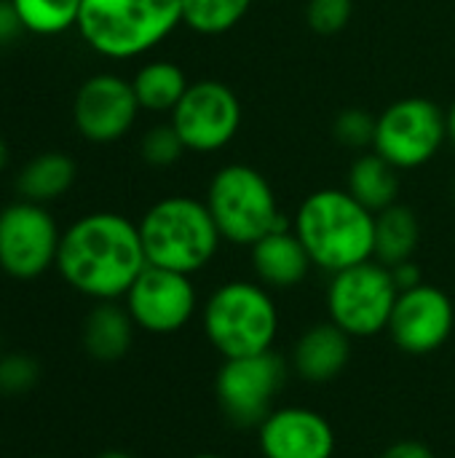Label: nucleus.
Instances as JSON below:
<instances>
[{
    "mask_svg": "<svg viewBox=\"0 0 455 458\" xmlns=\"http://www.w3.org/2000/svg\"><path fill=\"white\" fill-rule=\"evenodd\" d=\"M185 142L180 140L177 129L169 123H158V126H150L142 140H139V156L147 166L153 169H169L174 166L182 156H185Z\"/></svg>",
    "mask_w": 455,
    "mask_h": 458,
    "instance_id": "obj_25",
    "label": "nucleus"
},
{
    "mask_svg": "<svg viewBox=\"0 0 455 458\" xmlns=\"http://www.w3.org/2000/svg\"><path fill=\"white\" fill-rule=\"evenodd\" d=\"M354 13V0H308L306 21L316 35H338L349 27Z\"/></svg>",
    "mask_w": 455,
    "mask_h": 458,
    "instance_id": "obj_27",
    "label": "nucleus"
},
{
    "mask_svg": "<svg viewBox=\"0 0 455 458\" xmlns=\"http://www.w3.org/2000/svg\"><path fill=\"white\" fill-rule=\"evenodd\" d=\"M351 341L354 338L346 335L335 322H316L298 335L290 352V368L306 384H330L349 368Z\"/></svg>",
    "mask_w": 455,
    "mask_h": 458,
    "instance_id": "obj_16",
    "label": "nucleus"
},
{
    "mask_svg": "<svg viewBox=\"0 0 455 458\" xmlns=\"http://www.w3.org/2000/svg\"><path fill=\"white\" fill-rule=\"evenodd\" d=\"M252 0H182V24L198 35H225L249 11Z\"/></svg>",
    "mask_w": 455,
    "mask_h": 458,
    "instance_id": "obj_24",
    "label": "nucleus"
},
{
    "mask_svg": "<svg viewBox=\"0 0 455 458\" xmlns=\"http://www.w3.org/2000/svg\"><path fill=\"white\" fill-rule=\"evenodd\" d=\"M62 231L54 215L35 201H16L0 209V271L29 282L56 266Z\"/></svg>",
    "mask_w": 455,
    "mask_h": 458,
    "instance_id": "obj_10",
    "label": "nucleus"
},
{
    "mask_svg": "<svg viewBox=\"0 0 455 458\" xmlns=\"http://www.w3.org/2000/svg\"><path fill=\"white\" fill-rule=\"evenodd\" d=\"M346 191L362 204L367 207L373 215L389 209L392 204H397L400 199V177L397 169L378 156L375 150L359 153L349 169V180H346Z\"/></svg>",
    "mask_w": 455,
    "mask_h": 458,
    "instance_id": "obj_19",
    "label": "nucleus"
},
{
    "mask_svg": "<svg viewBox=\"0 0 455 458\" xmlns=\"http://www.w3.org/2000/svg\"><path fill=\"white\" fill-rule=\"evenodd\" d=\"M418 242H421V225L410 207L397 201L389 209L375 215L373 260L383 263L386 268L413 260Z\"/></svg>",
    "mask_w": 455,
    "mask_h": 458,
    "instance_id": "obj_21",
    "label": "nucleus"
},
{
    "mask_svg": "<svg viewBox=\"0 0 455 458\" xmlns=\"http://www.w3.org/2000/svg\"><path fill=\"white\" fill-rule=\"evenodd\" d=\"M182 24V0H83L78 32L105 59H137Z\"/></svg>",
    "mask_w": 455,
    "mask_h": 458,
    "instance_id": "obj_4",
    "label": "nucleus"
},
{
    "mask_svg": "<svg viewBox=\"0 0 455 458\" xmlns=\"http://www.w3.org/2000/svg\"><path fill=\"white\" fill-rule=\"evenodd\" d=\"M190 458H228V456H220V454H196V456Z\"/></svg>",
    "mask_w": 455,
    "mask_h": 458,
    "instance_id": "obj_35",
    "label": "nucleus"
},
{
    "mask_svg": "<svg viewBox=\"0 0 455 458\" xmlns=\"http://www.w3.org/2000/svg\"><path fill=\"white\" fill-rule=\"evenodd\" d=\"M392 276H394V284H397L400 293H402V290H410V287H418V284L424 282L421 268H418L416 260H405V263H400V266H392Z\"/></svg>",
    "mask_w": 455,
    "mask_h": 458,
    "instance_id": "obj_31",
    "label": "nucleus"
},
{
    "mask_svg": "<svg viewBox=\"0 0 455 458\" xmlns=\"http://www.w3.org/2000/svg\"><path fill=\"white\" fill-rule=\"evenodd\" d=\"M97 458H134L131 454H123V451H107V454H102V456Z\"/></svg>",
    "mask_w": 455,
    "mask_h": 458,
    "instance_id": "obj_34",
    "label": "nucleus"
},
{
    "mask_svg": "<svg viewBox=\"0 0 455 458\" xmlns=\"http://www.w3.org/2000/svg\"><path fill=\"white\" fill-rule=\"evenodd\" d=\"M139 110L142 107L131 81L115 72H97L75 91L72 123L83 140L94 145H110L131 131Z\"/></svg>",
    "mask_w": 455,
    "mask_h": 458,
    "instance_id": "obj_13",
    "label": "nucleus"
},
{
    "mask_svg": "<svg viewBox=\"0 0 455 458\" xmlns=\"http://www.w3.org/2000/svg\"><path fill=\"white\" fill-rule=\"evenodd\" d=\"M147 268L139 225L118 212H91L62 231L56 271L91 301H123Z\"/></svg>",
    "mask_w": 455,
    "mask_h": 458,
    "instance_id": "obj_1",
    "label": "nucleus"
},
{
    "mask_svg": "<svg viewBox=\"0 0 455 458\" xmlns=\"http://www.w3.org/2000/svg\"><path fill=\"white\" fill-rule=\"evenodd\" d=\"M397 284L392 268L378 260H365L338 274H330L324 293L330 322H335L354 341L375 338L389 330L397 303Z\"/></svg>",
    "mask_w": 455,
    "mask_h": 458,
    "instance_id": "obj_7",
    "label": "nucleus"
},
{
    "mask_svg": "<svg viewBox=\"0 0 455 458\" xmlns=\"http://www.w3.org/2000/svg\"><path fill=\"white\" fill-rule=\"evenodd\" d=\"M335 445L330 419L306 405H276L257 427L263 458H333Z\"/></svg>",
    "mask_w": 455,
    "mask_h": 458,
    "instance_id": "obj_15",
    "label": "nucleus"
},
{
    "mask_svg": "<svg viewBox=\"0 0 455 458\" xmlns=\"http://www.w3.org/2000/svg\"><path fill=\"white\" fill-rule=\"evenodd\" d=\"M137 225L147 266L188 276L204 271L223 244L206 201L193 196H166L156 201Z\"/></svg>",
    "mask_w": 455,
    "mask_h": 458,
    "instance_id": "obj_5",
    "label": "nucleus"
},
{
    "mask_svg": "<svg viewBox=\"0 0 455 458\" xmlns=\"http://www.w3.org/2000/svg\"><path fill=\"white\" fill-rule=\"evenodd\" d=\"M378 458H434L432 448H426L418 440H400L394 445H389Z\"/></svg>",
    "mask_w": 455,
    "mask_h": 458,
    "instance_id": "obj_30",
    "label": "nucleus"
},
{
    "mask_svg": "<svg viewBox=\"0 0 455 458\" xmlns=\"http://www.w3.org/2000/svg\"><path fill=\"white\" fill-rule=\"evenodd\" d=\"M0 349H3V333H0Z\"/></svg>",
    "mask_w": 455,
    "mask_h": 458,
    "instance_id": "obj_36",
    "label": "nucleus"
},
{
    "mask_svg": "<svg viewBox=\"0 0 455 458\" xmlns=\"http://www.w3.org/2000/svg\"><path fill=\"white\" fill-rule=\"evenodd\" d=\"M445 115H448V140L455 145V102L451 105V110Z\"/></svg>",
    "mask_w": 455,
    "mask_h": 458,
    "instance_id": "obj_32",
    "label": "nucleus"
},
{
    "mask_svg": "<svg viewBox=\"0 0 455 458\" xmlns=\"http://www.w3.org/2000/svg\"><path fill=\"white\" fill-rule=\"evenodd\" d=\"M38 362L27 354H0V394H24L38 384Z\"/></svg>",
    "mask_w": 455,
    "mask_h": 458,
    "instance_id": "obj_28",
    "label": "nucleus"
},
{
    "mask_svg": "<svg viewBox=\"0 0 455 458\" xmlns=\"http://www.w3.org/2000/svg\"><path fill=\"white\" fill-rule=\"evenodd\" d=\"M279 327V306L257 279L223 282L201 306V330L223 360L274 352Z\"/></svg>",
    "mask_w": 455,
    "mask_h": 458,
    "instance_id": "obj_3",
    "label": "nucleus"
},
{
    "mask_svg": "<svg viewBox=\"0 0 455 458\" xmlns=\"http://www.w3.org/2000/svg\"><path fill=\"white\" fill-rule=\"evenodd\" d=\"M24 32L51 38L78 27L83 0H11Z\"/></svg>",
    "mask_w": 455,
    "mask_h": 458,
    "instance_id": "obj_23",
    "label": "nucleus"
},
{
    "mask_svg": "<svg viewBox=\"0 0 455 458\" xmlns=\"http://www.w3.org/2000/svg\"><path fill=\"white\" fill-rule=\"evenodd\" d=\"M287 384V362L274 349L265 354L223 360L215 376V397L223 416L239 429H257L276 408Z\"/></svg>",
    "mask_w": 455,
    "mask_h": 458,
    "instance_id": "obj_9",
    "label": "nucleus"
},
{
    "mask_svg": "<svg viewBox=\"0 0 455 458\" xmlns=\"http://www.w3.org/2000/svg\"><path fill=\"white\" fill-rule=\"evenodd\" d=\"M448 140L445 110L426 97H405L392 102L375 118L373 150L397 172L426 166Z\"/></svg>",
    "mask_w": 455,
    "mask_h": 458,
    "instance_id": "obj_8",
    "label": "nucleus"
},
{
    "mask_svg": "<svg viewBox=\"0 0 455 458\" xmlns=\"http://www.w3.org/2000/svg\"><path fill=\"white\" fill-rule=\"evenodd\" d=\"M455 327V306L451 295L434 284L421 282L418 287L402 290L397 295L389 335L394 346L405 354L424 357L442 349Z\"/></svg>",
    "mask_w": 455,
    "mask_h": 458,
    "instance_id": "obj_14",
    "label": "nucleus"
},
{
    "mask_svg": "<svg viewBox=\"0 0 455 458\" xmlns=\"http://www.w3.org/2000/svg\"><path fill=\"white\" fill-rule=\"evenodd\" d=\"M123 306L137 330L150 335H172L188 327L198 311L193 276L147 266L123 295Z\"/></svg>",
    "mask_w": 455,
    "mask_h": 458,
    "instance_id": "obj_12",
    "label": "nucleus"
},
{
    "mask_svg": "<svg viewBox=\"0 0 455 458\" xmlns=\"http://www.w3.org/2000/svg\"><path fill=\"white\" fill-rule=\"evenodd\" d=\"M8 166V145L0 140V174H3V169Z\"/></svg>",
    "mask_w": 455,
    "mask_h": 458,
    "instance_id": "obj_33",
    "label": "nucleus"
},
{
    "mask_svg": "<svg viewBox=\"0 0 455 458\" xmlns=\"http://www.w3.org/2000/svg\"><path fill=\"white\" fill-rule=\"evenodd\" d=\"M292 231L319 271L338 274L373 260L375 215L346 188H322L308 193L292 217Z\"/></svg>",
    "mask_w": 455,
    "mask_h": 458,
    "instance_id": "obj_2",
    "label": "nucleus"
},
{
    "mask_svg": "<svg viewBox=\"0 0 455 458\" xmlns=\"http://www.w3.org/2000/svg\"><path fill=\"white\" fill-rule=\"evenodd\" d=\"M249 266H252L255 279L263 287H268L271 293L292 290V287L303 284L314 268L303 242L292 231V223L287 228H279V231L263 236L260 242H255L249 247Z\"/></svg>",
    "mask_w": 455,
    "mask_h": 458,
    "instance_id": "obj_17",
    "label": "nucleus"
},
{
    "mask_svg": "<svg viewBox=\"0 0 455 458\" xmlns=\"http://www.w3.org/2000/svg\"><path fill=\"white\" fill-rule=\"evenodd\" d=\"M131 86H134L137 102L145 113H169L172 115V110L185 97L190 81L180 64H174L169 59H153L134 72Z\"/></svg>",
    "mask_w": 455,
    "mask_h": 458,
    "instance_id": "obj_22",
    "label": "nucleus"
},
{
    "mask_svg": "<svg viewBox=\"0 0 455 458\" xmlns=\"http://www.w3.org/2000/svg\"><path fill=\"white\" fill-rule=\"evenodd\" d=\"M134 319L118 301H99L83 322V349L97 362H118L134 344Z\"/></svg>",
    "mask_w": 455,
    "mask_h": 458,
    "instance_id": "obj_18",
    "label": "nucleus"
},
{
    "mask_svg": "<svg viewBox=\"0 0 455 458\" xmlns=\"http://www.w3.org/2000/svg\"><path fill=\"white\" fill-rule=\"evenodd\" d=\"M453 193H455V185H453Z\"/></svg>",
    "mask_w": 455,
    "mask_h": 458,
    "instance_id": "obj_37",
    "label": "nucleus"
},
{
    "mask_svg": "<svg viewBox=\"0 0 455 458\" xmlns=\"http://www.w3.org/2000/svg\"><path fill=\"white\" fill-rule=\"evenodd\" d=\"M21 32H24V27H21L19 13L11 5V0H0V46L13 43Z\"/></svg>",
    "mask_w": 455,
    "mask_h": 458,
    "instance_id": "obj_29",
    "label": "nucleus"
},
{
    "mask_svg": "<svg viewBox=\"0 0 455 458\" xmlns=\"http://www.w3.org/2000/svg\"><path fill=\"white\" fill-rule=\"evenodd\" d=\"M241 115L239 94L223 81L204 78L190 83L180 105L172 110V126L185 142V150L209 156L236 140Z\"/></svg>",
    "mask_w": 455,
    "mask_h": 458,
    "instance_id": "obj_11",
    "label": "nucleus"
},
{
    "mask_svg": "<svg viewBox=\"0 0 455 458\" xmlns=\"http://www.w3.org/2000/svg\"><path fill=\"white\" fill-rule=\"evenodd\" d=\"M333 137L341 148L365 153L367 148H373L375 140V118L362 107H349L338 113L333 123Z\"/></svg>",
    "mask_w": 455,
    "mask_h": 458,
    "instance_id": "obj_26",
    "label": "nucleus"
},
{
    "mask_svg": "<svg viewBox=\"0 0 455 458\" xmlns=\"http://www.w3.org/2000/svg\"><path fill=\"white\" fill-rule=\"evenodd\" d=\"M204 201L223 242L236 247L249 250L263 236L290 225L271 182L249 164H225L217 169Z\"/></svg>",
    "mask_w": 455,
    "mask_h": 458,
    "instance_id": "obj_6",
    "label": "nucleus"
},
{
    "mask_svg": "<svg viewBox=\"0 0 455 458\" xmlns=\"http://www.w3.org/2000/svg\"><path fill=\"white\" fill-rule=\"evenodd\" d=\"M75 177H78L75 161L64 153L48 150L21 166L16 177V188L24 201L48 204L62 199L75 185Z\"/></svg>",
    "mask_w": 455,
    "mask_h": 458,
    "instance_id": "obj_20",
    "label": "nucleus"
}]
</instances>
